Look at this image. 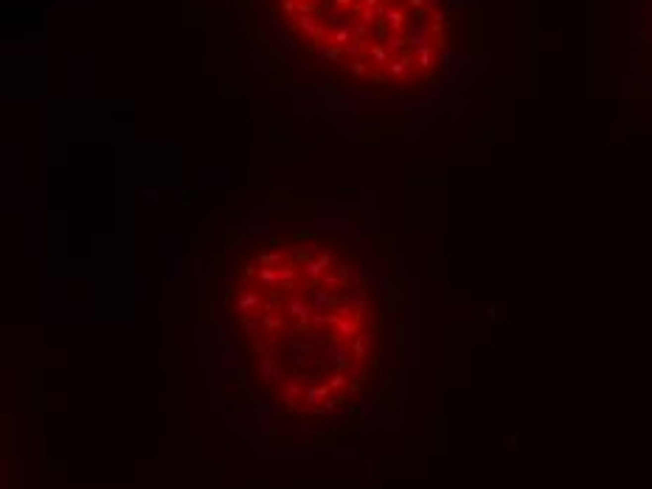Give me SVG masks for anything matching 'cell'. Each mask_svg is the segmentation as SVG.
Instances as JSON below:
<instances>
[{
	"instance_id": "6da1fadb",
	"label": "cell",
	"mask_w": 652,
	"mask_h": 489,
	"mask_svg": "<svg viewBox=\"0 0 652 489\" xmlns=\"http://www.w3.org/2000/svg\"><path fill=\"white\" fill-rule=\"evenodd\" d=\"M217 343L239 371L259 360V383L278 385L261 425L281 408L298 419L351 411L391 343L394 287L368 239L335 219L256 222L225 244L217 281Z\"/></svg>"
},
{
	"instance_id": "7a4b0ae2",
	"label": "cell",
	"mask_w": 652,
	"mask_h": 489,
	"mask_svg": "<svg viewBox=\"0 0 652 489\" xmlns=\"http://www.w3.org/2000/svg\"><path fill=\"white\" fill-rule=\"evenodd\" d=\"M273 43L318 85L413 101L447 68V0H261Z\"/></svg>"
}]
</instances>
